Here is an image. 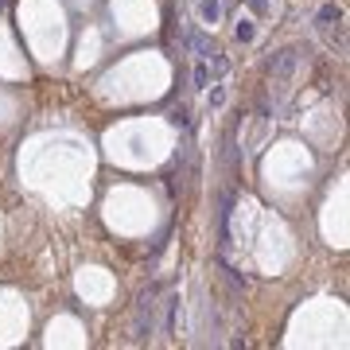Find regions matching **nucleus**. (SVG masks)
I'll list each match as a JSON object with an SVG mask.
<instances>
[{"instance_id": "nucleus-3", "label": "nucleus", "mask_w": 350, "mask_h": 350, "mask_svg": "<svg viewBox=\"0 0 350 350\" xmlns=\"http://www.w3.org/2000/svg\"><path fill=\"white\" fill-rule=\"evenodd\" d=\"M0 4H4V0H0Z\"/></svg>"}, {"instance_id": "nucleus-1", "label": "nucleus", "mask_w": 350, "mask_h": 350, "mask_svg": "<svg viewBox=\"0 0 350 350\" xmlns=\"http://www.w3.org/2000/svg\"><path fill=\"white\" fill-rule=\"evenodd\" d=\"M338 16L342 12H338L335 4H327V8H319V24H331V20H338Z\"/></svg>"}, {"instance_id": "nucleus-2", "label": "nucleus", "mask_w": 350, "mask_h": 350, "mask_svg": "<svg viewBox=\"0 0 350 350\" xmlns=\"http://www.w3.org/2000/svg\"><path fill=\"white\" fill-rule=\"evenodd\" d=\"M203 16L214 20V16H218V0H203Z\"/></svg>"}]
</instances>
